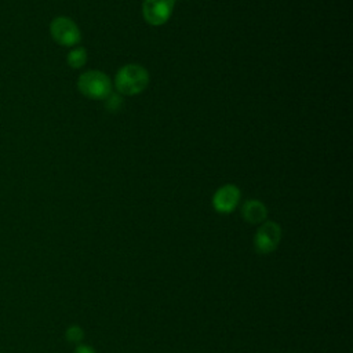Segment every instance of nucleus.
<instances>
[{
	"instance_id": "nucleus-1",
	"label": "nucleus",
	"mask_w": 353,
	"mask_h": 353,
	"mask_svg": "<svg viewBox=\"0 0 353 353\" xmlns=\"http://www.w3.org/2000/svg\"><path fill=\"white\" fill-rule=\"evenodd\" d=\"M149 80L146 68L138 63H127L116 72L113 84L121 97H134L146 90Z\"/></svg>"
},
{
	"instance_id": "nucleus-2",
	"label": "nucleus",
	"mask_w": 353,
	"mask_h": 353,
	"mask_svg": "<svg viewBox=\"0 0 353 353\" xmlns=\"http://www.w3.org/2000/svg\"><path fill=\"white\" fill-rule=\"evenodd\" d=\"M77 88L80 94L88 99L105 101L113 92V83L106 73L90 69L79 76Z\"/></svg>"
},
{
	"instance_id": "nucleus-3",
	"label": "nucleus",
	"mask_w": 353,
	"mask_h": 353,
	"mask_svg": "<svg viewBox=\"0 0 353 353\" xmlns=\"http://www.w3.org/2000/svg\"><path fill=\"white\" fill-rule=\"evenodd\" d=\"M50 34L55 43L63 47H74L81 40V32L74 21L68 17H55L50 23Z\"/></svg>"
},
{
	"instance_id": "nucleus-4",
	"label": "nucleus",
	"mask_w": 353,
	"mask_h": 353,
	"mask_svg": "<svg viewBox=\"0 0 353 353\" xmlns=\"http://www.w3.org/2000/svg\"><path fill=\"white\" fill-rule=\"evenodd\" d=\"M281 226L274 221L262 222L254 236V248L261 255L272 254L281 241Z\"/></svg>"
},
{
	"instance_id": "nucleus-5",
	"label": "nucleus",
	"mask_w": 353,
	"mask_h": 353,
	"mask_svg": "<svg viewBox=\"0 0 353 353\" xmlns=\"http://www.w3.org/2000/svg\"><path fill=\"white\" fill-rule=\"evenodd\" d=\"M175 0H143L142 17L152 26H161L170 21Z\"/></svg>"
},
{
	"instance_id": "nucleus-6",
	"label": "nucleus",
	"mask_w": 353,
	"mask_h": 353,
	"mask_svg": "<svg viewBox=\"0 0 353 353\" xmlns=\"http://www.w3.org/2000/svg\"><path fill=\"white\" fill-rule=\"evenodd\" d=\"M241 192L233 183H226L218 188L212 196V207L218 214H230L240 204Z\"/></svg>"
},
{
	"instance_id": "nucleus-7",
	"label": "nucleus",
	"mask_w": 353,
	"mask_h": 353,
	"mask_svg": "<svg viewBox=\"0 0 353 353\" xmlns=\"http://www.w3.org/2000/svg\"><path fill=\"white\" fill-rule=\"evenodd\" d=\"M240 214L245 222L251 225H261L268 218V208L261 200L248 199L243 203Z\"/></svg>"
},
{
	"instance_id": "nucleus-8",
	"label": "nucleus",
	"mask_w": 353,
	"mask_h": 353,
	"mask_svg": "<svg viewBox=\"0 0 353 353\" xmlns=\"http://www.w3.org/2000/svg\"><path fill=\"white\" fill-rule=\"evenodd\" d=\"M88 54L84 47H73L68 55H66V62L72 69H80L87 63Z\"/></svg>"
},
{
	"instance_id": "nucleus-9",
	"label": "nucleus",
	"mask_w": 353,
	"mask_h": 353,
	"mask_svg": "<svg viewBox=\"0 0 353 353\" xmlns=\"http://www.w3.org/2000/svg\"><path fill=\"white\" fill-rule=\"evenodd\" d=\"M65 338H66L68 342L79 345V343H81V341L84 339V330H83L80 325L73 324V325H70V327L66 328V331H65Z\"/></svg>"
},
{
	"instance_id": "nucleus-10",
	"label": "nucleus",
	"mask_w": 353,
	"mask_h": 353,
	"mask_svg": "<svg viewBox=\"0 0 353 353\" xmlns=\"http://www.w3.org/2000/svg\"><path fill=\"white\" fill-rule=\"evenodd\" d=\"M123 106V97L117 92H112L106 99H105V108L109 112H117Z\"/></svg>"
},
{
	"instance_id": "nucleus-11",
	"label": "nucleus",
	"mask_w": 353,
	"mask_h": 353,
	"mask_svg": "<svg viewBox=\"0 0 353 353\" xmlns=\"http://www.w3.org/2000/svg\"><path fill=\"white\" fill-rule=\"evenodd\" d=\"M73 353H97V352H95V350H94V347H91L90 345L79 343V345L74 347Z\"/></svg>"
}]
</instances>
